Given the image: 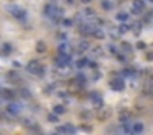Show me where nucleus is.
<instances>
[{
	"label": "nucleus",
	"mask_w": 153,
	"mask_h": 135,
	"mask_svg": "<svg viewBox=\"0 0 153 135\" xmlns=\"http://www.w3.org/2000/svg\"><path fill=\"white\" fill-rule=\"evenodd\" d=\"M44 15L49 20H54L55 23H59L62 20V16H64V10H62L60 7L54 5V3H47L46 8H44Z\"/></svg>",
	"instance_id": "1"
},
{
	"label": "nucleus",
	"mask_w": 153,
	"mask_h": 135,
	"mask_svg": "<svg viewBox=\"0 0 153 135\" xmlns=\"http://www.w3.org/2000/svg\"><path fill=\"white\" fill-rule=\"evenodd\" d=\"M26 70L34 77H44V73H46V67L39 60H29L26 65Z\"/></svg>",
	"instance_id": "2"
},
{
	"label": "nucleus",
	"mask_w": 153,
	"mask_h": 135,
	"mask_svg": "<svg viewBox=\"0 0 153 135\" xmlns=\"http://www.w3.org/2000/svg\"><path fill=\"white\" fill-rule=\"evenodd\" d=\"M7 12L12 16H15L16 20H20V21H26V10L23 7L16 5V3H8L7 5Z\"/></svg>",
	"instance_id": "3"
},
{
	"label": "nucleus",
	"mask_w": 153,
	"mask_h": 135,
	"mask_svg": "<svg viewBox=\"0 0 153 135\" xmlns=\"http://www.w3.org/2000/svg\"><path fill=\"white\" fill-rule=\"evenodd\" d=\"M109 86L114 91H124V88H126V80H124L122 75H117V77H114L113 80L109 81Z\"/></svg>",
	"instance_id": "4"
},
{
	"label": "nucleus",
	"mask_w": 153,
	"mask_h": 135,
	"mask_svg": "<svg viewBox=\"0 0 153 135\" xmlns=\"http://www.w3.org/2000/svg\"><path fill=\"white\" fill-rule=\"evenodd\" d=\"M70 60H72V54H59L55 57V65L59 68H67L70 65Z\"/></svg>",
	"instance_id": "5"
},
{
	"label": "nucleus",
	"mask_w": 153,
	"mask_h": 135,
	"mask_svg": "<svg viewBox=\"0 0 153 135\" xmlns=\"http://www.w3.org/2000/svg\"><path fill=\"white\" fill-rule=\"evenodd\" d=\"M90 101H91V106L95 109H103L104 106V101H103V96L99 93H90Z\"/></svg>",
	"instance_id": "6"
},
{
	"label": "nucleus",
	"mask_w": 153,
	"mask_h": 135,
	"mask_svg": "<svg viewBox=\"0 0 153 135\" xmlns=\"http://www.w3.org/2000/svg\"><path fill=\"white\" fill-rule=\"evenodd\" d=\"M145 10H147V2H145V0H134V2H132V13L142 15Z\"/></svg>",
	"instance_id": "7"
},
{
	"label": "nucleus",
	"mask_w": 153,
	"mask_h": 135,
	"mask_svg": "<svg viewBox=\"0 0 153 135\" xmlns=\"http://www.w3.org/2000/svg\"><path fill=\"white\" fill-rule=\"evenodd\" d=\"M7 114L8 116H12V117H16V116H20V112H21V104L20 103H16V101H12L8 106H7Z\"/></svg>",
	"instance_id": "8"
},
{
	"label": "nucleus",
	"mask_w": 153,
	"mask_h": 135,
	"mask_svg": "<svg viewBox=\"0 0 153 135\" xmlns=\"http://www.w3.org/2000/svg\"><path fill=\"white\" fill-rule=\"evenodd\" d=\"M59 134H64V135H75L76 134V127L74 124H64V125L59 127Z\"/></svg>",
	"instance_id": "9"
},
{
	"label": "nucleus",
	"mask_w": 153,
	"mask_h": 135,
	"mask_svg": "<svg viewBox=\"0 0 153 135\" xmlns=\"http://www.w3.org/2000/svg\"><path fill=\"white\" fill-rule=\"evenodd\" d=\"M114 135H134V134H132L129 124H121V125L114 130Z\"/></svg>",
	"instance_id": "10"
},
{
	"label": "nucleus",
	"mask_w": 153,
	"mask_h": 135,
	"mask_svg": "<svg viewBox=\"0 0 153 135\" xmlns=\"http://www.w3.org/2000/svg\"><path fill=\"white\" fill-rule=\"evenodd\" d=\"M130 130H132V134H134V135H142L145 132L143 122H132L130 124Z\"/></svg>",
	"instance_id": "11"
},
{
	"label": "nucleus",
	"mask_w": 153,
	"mask_h": 135,
	"mask_svg": "<svg viewBox=\"0 0 153 135\" xmlns=\"http://www.w3.org/2000/svg\"><path fill=\"white\" fill-rule=\"evenodd\" d=\"M90 47H91V46H90V43H88V41H86V39H83V41H80V43L78 44H76V54H83V52H86V51H90Z\"/></svg>",
	"instance_id": "12"
},
{
	"label": "nucleus",
	"mask_w": 153,
	"mask_h": 135,
	"mask_svg": "<svg viewBox=\"0 0 153 135\" xmlns=\"http://www.w3.org/2000/svg\"><path fill=\"white\" fill-rule=\"evenodd\" d=\"M0 96H2V99H15V96H16V93L15 91H12V90H0Z\"/></svg>",
	"instance_id": "13"
},
{
	"label": "nucleus",
	"mask_w": 153,
	"mask_h": 135,
	"mask_svg": "<svg viewBox=\"0 0 153 135\" xmlns=\"http://www.w3.org/2000/svg\"><path fill=\"white\" fill-rule=\"evenodd\" d=\"M116 20H117V21H121V23H129V21H130V15L126 13V12H119L116 15Z\"/></svg>",
	"instance_id": "14"
},
{
	"label": "nucleus",
	"mask_w": 153,
	"mask_h": 135,
	"mask_svg": "<svg viewBox=\"0 0 153 135\" xmlns=\"http://www.w3.org/2000/svg\"><path fill=\"white\" fill-rule=\"evenodd\" d=\"M91 36H93V37H96V39H103V37L106 36V33L103 31V28H101V26H96L95 29H93Z\"/></svg>",
	"instance_id": "15"
},
{
	"label": "nucleus",
	"mask_w": 153,
	"mask_h": 135,
	"mask_svg": "<svg viewBox=\"0 0 153 135\" xmlns=\"http://www.w3.org/2000/svg\"><path fill=\"white\" fill-rule=\"evenodd\" d=\"M59 54H70V44L68 43H60L59 44Z\"/></svg>",
	"instance_id": "16"
},
{
	"label": "nucleus",
	"mask_w": 153,
	"mask_h": 135,
	"mask_svg": "<svg viewBox=\"0 0 153 135\" xmlns=\"http://www.w3.org/2000/svg\"><path fill=\"white\" fill-rule=\"evenodd\" d=\"M52 112H55L57 116H62V114L67 112V108H65L64 104H55V106H54V109H52Z\"/></svg>",
	"instance_id": "17"
},
{
	"label": "nucleus",
	"mask_w": 153,
	"mask_h": 135,
	"mask_svg": "<svg viewBox=\"0 0 153 135\" xmlns=\"http://www.w3.org/2000/svg\"><path fill=\"white\" fill-rule=\"evenodd\" d=\"M101 7L106 12H111V10L114 8V2L113 0H101Z\"/></svg>",
	"instance_id": "18"
},
{
	"label": "nucleus",
	"mask_w": 153,
	"mask_h": 135,
	"mask_svg": "<svg viewBox=\"0 0 153 135\" xmlns=\"http://www.w3.org/2000/svg\"><path fill=\"white\" fill-rule=\"evenodd\" d=\"M88 60L90 59H85V57H82V59H78L76 60V68H85V67H88Z\"/></svg>",
	"instance_id": "19"
},
{
	"label": "nucleus",
	"mask_w": 153,
	"mask_h": 135,
	"mask_svg": "<svg viewBox=\"0 0 153 135\" xmlns=\"http://www.w3.org/2000/svg\"><path fill=\"white\" fill-rule=\"evenodd\" d=\"M109 34H111V37H113V39H117V37L121 36V31H119V26L117 28H109Z\"/></svg>",
	"instance_id": "20"
},
{
	"label": "nucleus",
	"mask_w": 153,
	"mask_h": 135,
	"mask_svg": "<svg viewBox=\"0 0 153 135\" xmlns=\"http://www.w3.org/2000/svg\"><path fill=\"white\" fill-rule=\"evenodd\" d=\"M36 51H38L39 54L46 52V43H44V41H38V44H36Z\"/></svg>",
	"instance_id": "21"
},
{
	"label": "nucleus",
	"mask_w": 153,
	"mask_h": 135,
	"mask_svg": "<svg viewBox=\"0 0 153 135\" xmlns=\"http://www.w3.org/2000/svg\"><path fill=\"white\" fill-rule=\"evenodd\" d=\"M119 31H121V34H126L130 31V23H122V25L119 26Z\"/></svg>",
	"instance_id": "22"
},
{
	"label": "nucleus",
	"mask_w": 153,
	"mask_h": 135,
	"mask_svg": "<svg viewBox=\"0 0 153 135\" xmlns=\"http://www.w3.org/2000/svg\"><path fill=\"white\" fill-rule=\"evenodd\" d=\"M90 51H91V54H93V55H101V54H103V47H99V46L90 47Z\"/></svg>",
	"instance_id": "23"
},
{
	"label": "nucleus",
	"mask_w": 153,
	"mask_h": 135,
	"mask_svg": "<svg viewBox=\"0 0 153 135\" xmlns=\"http://www.w3.org/2000/svg\"><path fill=\"white\" fill-rule=\"evenodd\" d=\"M121 47H122V51H124L126 54H132V51H134V49H132V46H130L129 43H122V46H121Z\"/></svg>",
	"instance_id": "24"
},
{
	"label": "nucleus",
	"mask_w": 153,
	"mask_h": 135,
	"mask_svg": "<svg viewBox=\"0 0 153 135\" xmlns=\"http://www.w3.org/2000/svg\"><path fill=\"white\" fill-rule=\"evenodd\" d=\"M107 47H109V49H107V51H109L111 54H114V55H117V54L121 52V49H119V47H117V46H114V44H109V46H107Z\"/></svg>",
	"instance_id": "25"
},
{
	"label": "nucleus",
	"mask_w": 153,
	"mask_h": 135,
	"mask_svg": "<svg viewBox=\"0 0 153 135\" xmlns=\"http://www.w3.org/2000/svg\"><path fill=\"white\" fill-rule=\"evenodd\" d=\"M122 73H124V77H129V78L135 77V70H134V68H126Z\"/></svg>",
	"instance_id": "26"
},
{
	"label": "nucleus",
	"mask_w": 153,
	"mask_h": 135,
	"mask_svg": "<svg viewBox=\"0 0 153 135\" xmlns=\"http://www.w3.org/2000/svg\"><path fill=\"white\" fill-rule=\"evenodd\" d=\"M12 51H13V46H12V44H3V49H2L3 54H10Z\"/></svg>",
	"instance_id": "27"
},
{
	"label": "nucleus",
	"mask_w": 153,
	"mask_h": 135,
	"mask_svg": "<svg viewBox=\"0 0 153 135\" xmlns=\"http://www.w3.org/2000/svg\"><path fill=\"white\" fill-rule=\"evenodd\" d=\"M60 23H62V26H74V20H70V18H62L60 20Z\"/></svg>",
	"instance_id": "28"
},
{
	"label": "nucleus",
	"mask_w": 153,
	"mask_h": 135,
	"mask_svg": "<svg viewBox=\"0 0 153 135\" xmlns=\"http://www.w3.org/2000/svg\"><path fill=\"white\" fill-rule=\"evenodd\" d=\"M47 119H49L51 122H57V120H59V116L54 112V114H49V116H47Z\"/></svg>",
	"instance_id": "29"
},
{
	"label": "nucleus",
	"mask_w": 153,
	"mask_h": 135,
	"mask_svg": "<svg viewBox=\"0 0 153 135\" xmlns=\"http://www.w3.org/2000/svg\"><path fill=\"white\" fill-rule=\"evenodd\" d=\"M145 47H147V44H145V43H142V41H140V43H137V49H140V51H143V49H145Z\"/></svg>",
	"instance_id": "30"
},
{
	"label": "nucleus",
	"mask_w": 153,
	"mask_h": 135,
	"mask_svg": "<svg viewBox=\"0 0 153 135\" xmlns=\"http://www.w3.org/2000/svg\"><path fill=\"white\" fill-rule=\"evenodd\" d=\"M83 3H88V2H91V0H82Z\"/></svg>",
	"instance_id": "31"
},
{
	"label": "nucleus",
	"mask_w": 153,
	"mask_h": 135,
	"mask_svg": "<svg viewBox=\"0 0 153 135\" xmlns=\"http://www.w3.org/2000/svg\"><path fill=\"white\" fill-rule=\"evenodd\" d=\"M0 106H2V96H0Z\"/></svg>",
	"instance_id": "32"
}]
</instances>
